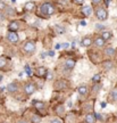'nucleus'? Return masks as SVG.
I'll use <instances>...</instances> for the list:
<instances>
[{
  "mask_svg": "<svg viewBox=\"0 0 117 123\" xmlns=\"http://www.w3.org/2000/svg\"><path fill=\"white\" fill-rule=\"evenodd\" d=\"M6 10H7V12H6L7 15H14V14H15V10H14L13 8H10V7H7Z\"/></svg>",
  "mask_w": 117,
  "mask_h": 123,
  "instance_id": "nucleus-27",
  "label": "nucleus"
},
{
  "mask_svg": "<svg viewBox=\"0 0 117 123\" xmlns=\"http://www.w3.org/2000/svg\"><path fill=\"white\" fill-rule=\"evenodd\" d=\"M24 50L27 54H33L35 51V44L33 41H27L24 44Z\"/></svg>",
  "mask_w": 117,
  "mask_h": 123,
  "instance_id": "nucleus-4",
  "label": "nucleus"
},
{
  "mask_svg": "<svg viewBox=\"0 0 117 123\" xmlns=\"http://www.w3.org/2000/svg\"><path fill=\"white\" fill-rule=\"evenodd\" d=\"M85 121H87V123H95V115L92 114V113L87 114L85 115Z\"/></svg>",
  "mask_w": 117,
  "mask_h": 123,
  "instance_id": "nucleus-13",
  "label": "nucleus"
},
{
  "mask_svg": "<svg viewBox=\"0 0 117 123\" xmlns=\"http://www.w3.org/2000/svg\"><path fill=\"white\" fill-rule=\"evenodd\" d=\"M75 1H76L77 4H83V1H84V0H75Z\"/></svg>",
  "mask_w": 117,
  "mask_h": 123,
  "instance_id": "nucleus-41",
  "label": "nucleus"
},
{
  "mask_svg": "<svg viewBox=\"0 0 117 123\" xmlns=\"http://www.w3.org/2000/svg\"><path fill=\"white\" fill-rule=\"evenodd\" d=\"M101 37L107 41V40H109V39H111V38H113V33H111V32H109V31H105V32H102V35H101Z\"/></svg>",
  "mask_w": 117,
  "mask_h": 123,
  "instance_id": "nucleus-18",
  "label": "nucleus"
},
{
  "mask_svg": "<svg viewBox=\"0 0 117 123\" xmlns=\"http://www.w3.org/2000/svg\"><path fill=\"white\" fill-rule=\"evenodd\" d=\"M34 8H35V4L33 1H29V2H26L25 6H24V9H25L26 12H32Z\"/></svg>",
  "mask_w": 117,
  "mask_h": 123,
  "instance_id": "nucleus-11",
  "label": "nucleus"
},
{
  "mask_svg": "<svg viewBox=\"0 0 117 123\" xmlns=\"http://www.w3.org/2000/svg\"><path fill=\"white\" fill-rule=\"evenodd\" d=\"M67 106H68V107H72V106H73V104H72V101H68V104H67Z\"/></svg>",
  "mask_w": 117,
  "mask_h": 123,
  "instance_id": "nucleus-42",
  "label": "nucleus"
},
{
  "mask_svg": "<svg viewBox=\"0 0 117 123\" xmlns=\"http://www.w3.org/2000/svg\"><path fill=\"white\" fill-rule=\"evenodd\" d=\"M52 79V73L51 72H48L47 73V80H51Z\"/></svg>",
  "mask_w": 117,
  "mask_h": 123,
  "instance_id": "nucleus-32",
  "label": "nucleus"
},
{
  "mask_svg": "<svg viewBox=\"0 0 117 123\" xmlns=\"http://www.w3.org/2000/svg\"><path fill=\"white\" fill-rule=\"evenodd\" d=\"M24 68H25L26 74L29 75V76H30V75H32V68H31L30 66H29V65H25V67H24Z\"/></svg>",
  "mask_w": 117,
  "mask_h": 123,
  "instance_id": "nucleus-25",
  "label": "nucleus"
},
{
  "mask_svg": "<svg viewBox=\"0 0 117 123\" xmlns=\"http://www.w3.org/2000/svg\"><path fill=\"white\" fill-rule=\"evenodd\" d=\"M1 80H2V75H0V81H1Z\"/></svg>",
  "mask_w": 117,
  "mask_h": 123,
  "instance_id": "nucleus-47",
  "label": "nucleus"
},
{
  "mask_svg": "<svg viewBox=\"0 0 117 123\" xmlns=\"http://www.w3.org/2000/svg\"><path fill=\"white\" fill-rule=\"evenodd\" d=\"M95 15H97V18L99 19V21H106L107 18H108V13H107V10L102 7H99V8L95 10Z\"/></svg>",
  "mask_w": 117,
  "mask_h": 123,
  "instance_id": "nucleus-2",
  "label": "nucleus"
},
{
  "mask_svg": "<svg viewBox=\"0 0 117 123\" xmlns=\"http://www.w3.org/2000/svg\"><path fill=\"white\" fill-rule=\"evenodd\" d=\"M41 58H46V54H41Z\"/></svg>",
  "mask_w": 117,
  "mask_h": 123,
  "instance_id": "nucleus-44",
  "label": "nucleus"
},
{
  "mask_svg": "<svg viewBox=\"0 0 117 123\" xmlns=\"http://www.w3.org/2000/svg\"><path fill=\"white\" fill-rule=\"evenodd\" d=\"M74 66H75V61H73V59H67L65 62V67L67 70H73Z\"/></svg>",
  "mask_w": 117,
  "mask_h": 123,
  "instance_id": "nucleus-14",
  "label": "nucleus"
},
{
  "mask_svg": "<svg viewBox=\"0 0 117 123\" xmlns=\"http://www.w3.org/2000/svg\"><path fill=\"white\" fill-rule=\"evenodd\" d=\"M102 66H104L105 70H111L114 67V64L111 61H105L102 62Z\"/></svg>",
  "mask_w": 117,
  "mask_h": 123,
  "instance_id": "nucleus-15",
  "label": "nucleus"
},
{
  "mask_svg": "<svg viewBox=\"0 0 117 123\" xmlns=\"http://www.w3.org/2000/svg\"><path fill=\"white\" fill-rule=\"evenodd\" d=\"M57 112H58L59 114H61V113L64 112V107H63V106H58V107H57Z\"/></svg>",
  "mask_w": 117,
  "mask_h": 123,
  "instance_id": "nucleus-30",
  "label": "nucleus"
},
{
  "mask_svg": "<svg viewBox=\"0 0 117 123\" xmlns=\"http://www.w3.org/2000/svg\"><path fill=\"white\" fill-rule=\"evenodd\" d=\"M17 123H29V122H27L26 120H19V121H18Z\"/></svg>",
  "mask_w": 117,
  "mask_h": 123,
  "instance_id": "nucleus-39",
  "label": "nucleus"
},
{
  "mask_svg": "<svg viewBox=\"0 0 117 123\" xmlns=\"http://www.w3.org/2000/svg\"><path fill=\"white\" fill-rule=\"evenodd\" d=\"M5 19H6V16H5V14L2 13L1 10H0V23H1V22H4Z\"/></svg>",
  "mask_w": 117,
  "mask_h": 123,
  "instance_id": "nucleus-29",
  "label": "nucleus"
},
{
  "mask_svg": "<svg viewBox=\"0 0 117 123\" xmlns=\"http://www.w3.org/2000/svg\"><path fill=\"white\" fill-rule=\"evenodd\" d=\"M66 87H67V82L64 81V80H58L53 86L55 90H61V89H65Z\"/></svg>",
  "mask_w": 117,
  "mask_h": 123,
  "instance_id": "nucleus-6",
  "label": "nucleus"
},
{
  "mask_svg": "<svg viewBox=\"0 0 117 123\" xmlns=\"http://www.w3.org/2000/svg\"><path fill=\"white\" fill-rule=\"evenodd\" d=\"M32 122L33 123H40L41 122V117L38 116V115H33V116H32Z\"/></svg>",
  "mask_w": 117,
  "mask_h": 123,
  "instance_id": "nucleus-23",
  "label": "nucleus"
},
{
  "mask_svg": "<svg viewBox=\"0 0 117 123\" xmlns=\"http://www.w3.org/2000/svg\"><path fill=\"white\" fill-rule=\"evenodd\" d=\"M7 7H8V6H7V5L5 4L4 1H0V10H1V12H4V10H6V8H7Z\"/></svg>",
  "mask_w": 117,
  "mask_h": 123,
  "instance_id": "nucleus-26",
  "label": "nucleus"
},
{
  "mask_svg": "<svg viewBox=\"0 0 117 123\" xmlns=\"http://www.w3.org/2000/svg\"><path fill=\"white\" fill-rule=\"evenodd\" d=\"M105 41H106V40H105L102 37H98V38L94 39V44L97 47H99V48H102L105 46Z\"/></svg>",
  "mask_w": 117,
  "mask_h": 123,
  "instance_id": "nucleus-7",
  "label": "nucleus"
},
{
  "mask_svg": "<svg viewBox=\"0 0 117 123\" xmlns=\"http://www.w3.org/2000/svg\"><path fill=\"white\" fill-rule=\"evenodd\" d=\"M81 25H82V26H85V25H87V22H85V21H82V22H81Z\"/></svg>",
  "mask_w": 117,
  "mask_h": 123,
  "instance_id": "nucleus-40",
  "label": "nucleus"
},
{
  "mask_svg": "<svg viewBox=\"0 0 117 123\" xmlns=\"http://www.w3.org/2000/svg\"><path fill=\"white\" fill-rule=\"evenodd\" d=\"M35 90H36V87L34 83H26L24 87V92L26 95H32L35 92Z\"/></svg>",
  "mask_w": 117,
  "mask_h": 123,
  "instance_id": "nucleus-5",
  "label": "nucleus"
},
{
  "mask_svg": "<svg viewBox=\"0 0 117 123\" xmlns=\"http://www.w3.org/2000/svg\"><path fill=\"white\" fill-rule=\"evenodd\" d=\"M50 123H61V121H60L59 119H53Z\"/></svg>",
  "mask_w": 117,
  "mask_h": 123,
  "instance_id": "nucleus-34",
  "label": "nucleus"
},
{
  "mask_svg": "<svg viewBox=\"0 0 117 123\" xmlns=\"http://www.w3.org/2000/svg\"><path fill=\"white\" fill-rule=\"evenodd\" d=\"M8 29H9V31H14V32H16V31L19 29V24H18V22H16V21H13V22L9 23Z\"/></svg>",
  "mask_w": 117,
  "mask_h": 123,
  "instance_id": "nucleus-8",
  "label": "nucleus"
},
{
  "mask_svg": "<svg viewBox=\"0 0 117 123\" xmlns=\"http://www.w3.org/2000/svg\"><path fill=\"white\" fill-rule=\"evenodd\" d=\"M56 31H57V33H58V34H63V33H65L66 32L65 29H64L63 26H59V25H57L56 26Z\"/></svg>",
  "mask_w": 117,
  "mask_h": 123,
  "instance_id": "nucleus-22",
  "label": "nucleus"
},
{
  "mask_svg": "<svg viewBox=\"0 0 117 123\" xmlns=\"http://www.w3.org/2000/svg\"><path fill=\"white\" fill-rule=\"evenodd\" d=\"M75 44H76V43H75V41H74L73 43H72V47H73V48H75Z\"/></svg>",
  "mask_w": 117,
  "mask_h": 123,
  "instance_id": "nucleus-45",
  "label": "nucleus"
},
{
  "mask_svg": "<svg viewBox=\"0 0 117 123\" xmlns=\"http://www.w3.org/2000/svg\"><path fill=\"white\" fill-rule=\"evenodd\" d=\"M48 71L44 68V67H38V70H36V74L38 76H43V75H47Z\"/></svg>",
  "mask_w": 117,
  "mask_h": 123,
  "instance_id": "nucleus-16",
  "label": "nucleus"
},
{
  "mask_svg": "<svg viewBox=\"0 0 117 123\" xmlns=\"http://www.w3.org/2000/svg\"><path fill=\"white\" fill-rule=\"evenodd\" d=\"M33 104H34V106L38 108V110H43V108H44V103H43V101L33 100Z\"/></svg>",
  "mask_w": 117,
  "mask_h": 123,
  "instance_id": "nucleus-20",
  "label": "nucleus"
},
{
  "mask_svg": "<svg viewBox=\"0 0 117 123\" xmlns=\"http://www.w3.org/2000/svg\"><path fill=\"white\" fill-rule=\"evenodd\" d=\"M4 90H5L4 87H0V91H4Z\"/></svg>",
  "mask_w": 117,
  "mask_h": 123,
  "instance_id": "nucleus-46",
  "label": "nucleus"
},
{
  "mask_svg": "<svg viewBox=\"0 0 117 123\" xmlns=\"http://www.w3.org/2000/svg\"><path fill=\"white\" fill-rule=\"evenodd\" d=\"M7 40H8L9 42H12V43H17L19 38H18V34L16 32L9 31L8 33H7Z\"/></svg>",
  "mask_w": 117,
  "mask_h": 123,
  "instance_id": "nucleus-3",
  "label": "nucleus"
},
{
  "mask_svg": "<svg viewBox=\"0 0 117 123\" xmlns=\"http://www.w3.org/2000/svg\"><path fill=\"white\" fill-rule=\"evenodd\" d=\"M40 9H41L42 14L48 15V16H50V15H53V14H55V8L52 7V5L50 4V2H44V4H42Z\"/></svg>",
  "mask_w": 117,
  "mask_h": 123,
  "instance_id": "nucleus-1",
  "label": "nucleus"
},
{
  "mask_svg": "<svg viewBox=\"0 0 117 123\" xmlns=\"http://www.w3.org/2000/svg\"><path fill=\"white\" fill-rule=\"evenodd\" d=\"M83 14H84V16H90L92 14V9L90 6H84V8H83Z\"/></svg>",
  "mask_w": 117,
  "mask_h": 123,
  "instance_id": "nucleus-19",
  "label": "nucleus"
},
{
  "mask_svg": "<svg viewBox=\"0 0 117 123\" xmlns=\"http://www.w3.org/2000/svg\"><path fill=\"white\" fill-rule=\"evenodd\" d=\"M60 47H61V44H59V43H57L56 46H55V49H57V50H58V49H60Z\"/></svg>",
  "mask_w": 117,
  "mask_h": 123,
  "instance_id": "nucleus-37",
  "label": "nucleus"
},
{
  "mask_svg": "<svg viewBox=\"0 0 117 123\" xmlns=\"http://www.w3.org/2000/svg\"><path fill=\"white\" fill-rule=\"evenodd\" d=\"M81 44L84 46V47H90V46L92 44V39L91 38H89V37H85V38H83L82 39Z\"/></svg>",
  "mask_w": 117,
  "mask_h": 123,
  "instance_id": "nucleus-9",
  "label": "nucleus"
},
{
  "mask_svg": "<svg viewBox=\"0 0 117 123\" xmlns=\"http://www.w3.org/2000/svg\"><path fill=\"white\" fill-rule=\"evenodd\" d=\"M105 54H106L108 57H111V56L115 55V49H114L113 47H108V48H106V50H105Z\"/></svg>",
  "mask_w": 117,
  "mask_h": 123,
  "instance_id": "nucleus-17",
  "label": "nucleus"
},
{
  "mask_svg": "<svg viewBox=\"0 0 117 123\" xmlns=\"http://www.w3.org/2000/svg\"><path fill=\"white\" fill-rule=\"evenodd\" d=\"M6 64H7V61H6V58L0 57V68L5 67V66H6Z\"/></svg>",
  "mask_w": 117,
  "mask_h": 123,
  "instance_id": "nucleus-24",
  "label": "nucleus"
},
{
  "mask_svg": "<svg viewBox=\"0 0 117 123\" xmlns=\"http://www.w3.org/2000/svg\"><path fill=\"white\" fill-rule=\"evenodd\" d=\"M110 98H111L113 100L117 101V88L111 90V92H110Z\"/></svg>",
  "mask_w": 117,
  "mask_h": 123,
  "instance_id": "nucleus-21",
  "label": "nucleus"
},
{
  "mask_svg": "<svg viewBox=\"0 0 117 123\" xmlns=\"http://www.w3.org/2000/svg\"><path fill=\"white\" fill-rule=\"evenodd\" d=\"M61 47H64V48H68V47H70V43H67V42H66V43H64Z\"/></svg>",
  "mask_w": 117,
  "mask_h": 123,
  "instance_id": "nucleus-38",
  "label": "nucleus"
},
{
  "mask_svg": "<svg viewBox=\"0 0 117 123\" xmlns=\"http://www.w3.org/2000/svg\"><path fill=\"white\" fill-rule=\"evenodd\" d=\"M98 90H99V86H97V87L94 88V91H98Z\"/></svg>",
  "mask_w": 117,
  "mask_h": 123,
  "instance_id": "nucleus-43",
  "label": "nucleus"
},
{
  "mask_svg": "<svg viewBox=\"0 0 117 123\" xmlns=\"http://www.w3.org/2000/svg\"><path fill=\"white\" fill-rule=\"evenodd\" d=\"M95 29H97L98 31H101V29L104 30V26H102V25H100V24H97V25H95Z\"/></svg>",
  "mask_w": 117,
  "mask_h": 123,
  "instance_id": "nucleus-33",
  "label": "nucleus"
},
{
  "mask_svg": "<svg viewBox=\"0 0 117 123\" xmlns=\"http://www.w3.org/2000/svg\"><path fill=\"white\" fill-rule=\"evenodd\" d=\"M47 55L48 56H50V57H53V56H55V51H53V50H49V51L47 53Z\"/></svg>",
  "mask_w": 117,
  "mask_h": 123,
  "instance_id": "nucleus-31",
  "label": "nucleus"
},
{
  "mask_svg": "<svg viewBox=\"0 0 117 123\" xmlns=\"http://www.w3.org/2000/svg\"><path fill=\"white\" fill-rule=\"evenodd\" d=\"M99 80H100V74H95L94 76L92 78V81H93V82H98Z\"/></svg>",
  "mask_w": 117,
  "mask_h": 123,
  "instance_id": "nucleus-28",
  "label": "nucleus"
},
{
  "mask_svg": "<svg viewBox=\"0 0 117 123\" xmlns=\"http://www.w3.org/2000/svg\"><path fill=\"white\" fill-rule=\"evenodd\" d=\"M92 2H93V4H95V5H99V4H101V2H102V0H92Z\"/></svg>",
  "mask_w": 117,
  "mask_h": 123,
  "instance_id": "nucleus-35",
  "label": "nucleus"
},
{
  "mask_svg": "<svg viewBox=\"0 0 117 123\" xmlns=\"http://www.w3.org/2000/svg\"><path fill=\"white\" fill-rule=\"evenodd\" d=\"M106 105H107V104H106V101H102V103L100 104V106H101V108H105V107H106Z\"/></svg>",
  "mask_w": 117,
  "mask_h": 123,
  "instance_id": "nucleus-36",
  "label": "nucleus"
},
{
  "mask_svg": "<svg viewBox=\"0 0 117 123\" xmlns=\"http://www.w3.org/2000/svg\"><path fill=\"white\" fill-rule=\"evenodd\" d=\"M7 90H8L10 93L16 92V91H17V84L15 83V82H13V83H9L8 86H7Z\"/></svg>",
  "mask_w": 117,
  "mask_h": 123,
  "instance_id": "nucleus-12",
  "label": "nucleus"
},
{
  "mask_svg": "<svg viewBox=\"0 0 117 123\" xmlns=\"http://www.w3.org/2000/svg\"><path fill=\"white\" fill-rule=\"evenodd\" d=\"M77 91H78V93H80L81 96H85V95L88 93V87L85 86V84H81V86L78 87Z\"/></svg>",
  "mask_w": 117,
  "mask_h": 123,
  "instance_id": "nucleus-10",
  "label": "nucleus"
}]
</instances>
